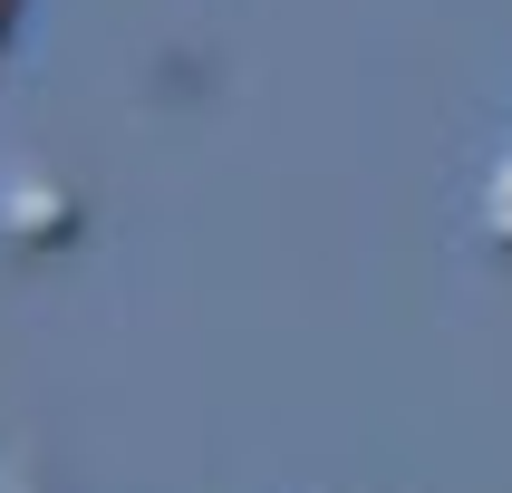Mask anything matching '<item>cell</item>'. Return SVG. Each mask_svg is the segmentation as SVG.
I'll return each instance as SVG.
<instances>
[{
    "label": "cell",
    "mask_w": 512,
    "mask_h": 493,
    "mask_svg": "<svg viewBox=\"0 0 512 493\" xmlns=\"http://www.w3.org/2000/svg\"><path fill=\"white\" fill-rule=\"evenodd\" d=\"M78 194L58 184V174H0V242H20V252H58V242H78Z\"/></svg>",
    "instance_id": "cell-1"
},
{
    "label": "cell",
    "mask_w": 512,
    "mask_h": 493,
    "mask_svg": "<svg viewBox=\"0 0 512 493\" xmlns=\"http://www.w3.org/2000/svg\"><path fill=\"white\" fill-rule=\"evenodd\" d=\"M0 493H49V484H39V464H29V455H0Z\"/></svg>",
    "instance_id": "cell-2"
},
{
    "label": "cell",
    "mask_w": 512,
    "mask_h": 493,
    "mask_svg": "<svg viewBox=\"0 0 512 493\" xmlns=\"http://www.w3.org/2000/svg\"><path fill=\"white\" fill-rule=\"evenodd\" d=\"M493 242H503V252H512V165L493 174Z\"/></svg>",
    "instance_id": "cell-3"
},
{
    "label": "cell",
    "mask_w": 512,
    "mask_h": 493,
    "mask_svg": "<svg viewBox=\"0 0 512 493\" xmlns=\"http://www.w3.org/2000/svg\"><path fill=\"white\" fill-rule=\"evenodd\" d=\"M10 20H20V0H0V49H10Z\"/></svg>",
    "instance_id": "cell-4"
}]
</instances>
